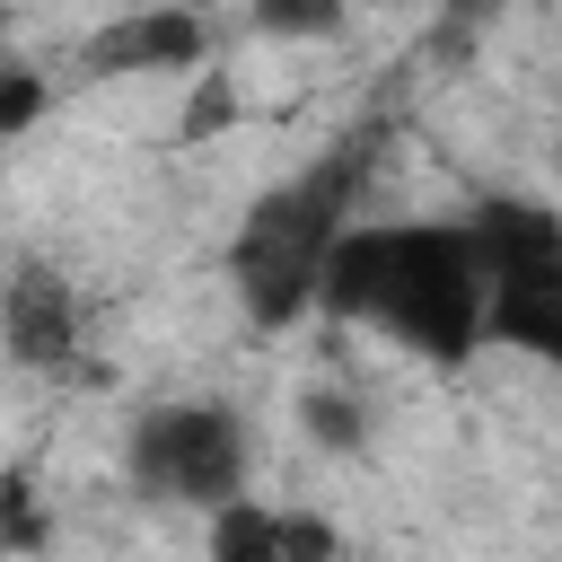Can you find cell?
I'll return each instance as SVG.
<instances>
[{"instance_id": "obj_1", "label": "cell", "mask_w": 562, "mask_h": 562, "mask_svg": "<svg viewBox=\"0 0 562 562\" xmlns=\"http://www.w3.org/2000/svg\"><path fill=\"white\" fill-rule=\"evenodd\" d=\"M325 316L422 360H465L492 334V272L474 220H351L325 255Z\"/></svg>"}, {"instance_id": "obj_2", "label": "cell", "mask_w": 562, "mask_h": 562, "mask_svg": "<svg viewBox=\"0 0 562 562\" xmlns=\"http://www.w3.org/2000/svg\"><path fill=\"white\" fill-rule=\"evenodd\" d=\"M360 184H369V140H334L316 149L307 167H290L281 184L255 193V211L237 220V246H228V281H237V307L281 334L316 307L325 290V255L334 237L360 220Z\"/></svg>"}, {"instance_id": "obj_3", "label": "cell", "mask_w": 562, "mask_h": 562, "mask_svg": "<svg viewBox=\"0 0 562 562\" xmlns=\"http://www.w3.org/2000/svg\"><path fill=\"white\" fill-rule=\"evenodd\" d=\"M123 465H132V492L167 501V509H220L246 492L255 474V439H246V413L220 404V395H167L132 422L123 439Z\"/></svg>"}, {"instance_id": "obj_4", "label": "cell", "mask_w": 562, "mask_h": 562, "mask_svg": "<svg viewBox=\"0 0 562 562\" xmlns=\"http://www.w3.org/2000/svg\"><path fill=\"white\" fill-rule=\"evenodd\" d=\"M202 53H211V26L193 9L149 0V9H123L114 26H97L79 70L88 79H158V70H202Z\"/></svg>"}, {"instance_id": "obj_5", "label": "cell", "mask_w": 562, "mask_h": 562, "mask_svg": "<svg viewBox=\"0 0 562 562\" xmlns=\"http://www.w3.org/2000/svg\"><path fill=\"white\" fill-rule=\"evenodd\" d=\"M0 342H9L18 369H70V360L88 351V307H79V290H70L61 272H44V263L9 272V281H0Z\"/></svg>"}, {"instance_id": "obj_6", "label": "cell", "mask_w": 562, "mask_h": 562, "mask_svg": "<svg viewBox=\"0 0 562 562\" xmlns=\"http://www.w3.org/2000/svg\"><path fill=\"white\" fill-rule=\"evenodd\" d=\"M211 553L220 562H325L334 527L307 518V509H263L255 492H237V501L211 509Z\"/></svg>"}, {"instance_id": "obj_7", "label": "cell", "mask_w": 562, "mask_h": 562, "mask_svg": "<svg viewBox=\"0 0 562 562\" xmlns=\"http://www.w3.org/2000/svg\"><path fill=\"white\" fill-rule=\"evenodd\" d=\"M246 18L272 44H325V35H342L351 0H246Z\"/></svg>"}, {"instance_id": "obj_8", "label": "cell", "mask_w": 562, "mask_h": 562, "mask_svg": "<svg viewBox=\"0 0 562 562\" xmlns=\"http://www.w3.org/2000/svg\"><path fill=\"white\" fill-rule=\"evenodd\" d=\"M299 422H307L316 448H360V439H369V404H360L351 386H307V395H299Z\"/></svg>"}, {"instance_id": "obj_9", "label": "cell", "mask_w": 562, "mask_h": 562, "mask_svg": "<svg viewBox=\"0 0 562 562\" xmlns=\"http://www.w3.org/2000/svg\"><path fill=\"white\" fill-rule=\"evenodd\" d=\"M44 97H53V88H44L26 61H0V140H18V132L44 114Z\"/></svg>"}]
</instances>
